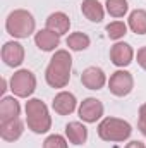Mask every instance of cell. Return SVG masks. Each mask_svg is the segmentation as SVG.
I'll return each instance as SVG.
<instances>
[{"label":"cell","instance_id":"6da1fadb","mask_svg":"<svg viewBox=\"0 0 146 148\" xmlns=\"http://www.w3.org/2000/svg\"><path fill=\"white\" fill-rule=\"evenodd\" d=\"M72 57L67 50H57L45 71V79L52 88H65L71 81Z\"/></svg>","mask_w":146,"mask_h":148},{"label":"cell","instance_id":"7a4b0ae2","mask_svg":"<svg viewBox=\"0 0 146 148\" xmlns=\"http://www.w3.org/2000/svg\"><path fill=\"white\" fill-rule=\"evenodd\" d=\"M26 124L36 134H43L50 131L52 117H50L48 107L40 98H31L26 102Z\"/></svg>","mask_w":146,"mask_h":148},{"label":"cell","instance_id":"3957f363","mask_svg":"<svg viewBox=\"0 0 146 148\" xmlns=\"http://www.w3.org/2000/svg\"><path fill=\"white\" fill-rule=\"evenodd\" d=\"M35 28H36L35 17L26 9H16L5 19V29L14 38H28L35 33Z\"/></svg>","mask_w":146,"mask_h":148},{"label":"cell","instance_id":"277c9868","mask_svg":"<svg viewBox=\"0 0 146 148\" xmlns=\"http://www.w3.org/2000/svg\"><path fill=\"white\" fill-rule=\"evenodd\" d=\"M131 133H132L131 124L119 117H105L98 124V136L103 141L120 143V141H126L131 136Z\"/></svg>","mask_w":146,"mask_h":148},{"label":"cell","instance_id":"5b68a950","mask_svg":"<svg viewBox=\"0 0 146 148\" xmlns=\"http://www.w3.org/2000/svg\"><path fill=\"white\" fill-rule=\"evenodd\" d=\"M10 90L19 98L31 97L36 90V76L28 69H21V71L14 73L10 77Z\"/></svg>","mask_w":146,"mask_h":148},{"label":"cell","instance_id":"8992f818","mask_svg":"<svg viewBox=\"0 0 146 148\" xmlns=\"http://www.w3.org/2000/svg\"><path fill=\"white\" fill-rule=\"evenodd\" d=\"M134 88V77L127 71H115L108 79V90L115 97H127Z\"/></svg>","mask_w":146,"mask_h":148},{"label":"cell","instance_id":"52a82bcc","mask_svg":"<svg viewBox=\"0 0 146 148\" xmlns=\"http://www.w3.org/2000/svg\"><path fill=\"white\" fill-rule=\"evenodd\" d=\"M103 115V103L98 100V98H84L79 105V117L88 122V124H93L96 122L100 117Z\"/></svg>","mask_w":146,"mask_h":148},{"label":"cell","instance_id":"ba28073f","mask_svg":"<svg viewBox=\"0 0 146 148\" xmlns=\"http://www.w3.org/2000/svg\"><path fill=\"white\" fill-rule=\"evenodd\" d=\"M2 60L9 67H19L24 60V47L17 41H7L2 47Z\"/></svg>","mask_w":146,"mask_h":148},{"label":"cell","instance_id":"9c48e42d","mask_svg":"<svg viewBox=\"0 0 146 148\" xmlns=\"http://www.w3.org/2000/svg\"><path fill=\"white\" fill-rule=\"evenodd\" d=\"M132 57H134V50L129 43L119 41L110 48V60L117 67H127L132 62Z\"/></svg>","mask_w":146,"mask_h":148},{"label":"cell","instance_id":"30bf717a","mask_svg":"<svg viewBox=\"0 0 146 148\" xmlns=\"http://www.w3.org/2000/svg\"><path fill=\"white\" fill-rule=\"evenodd\" d=\"M81 83L88 90H102L105 86V83H107V76L103 73V69H100L96 66H91V67L83 71Z\"/></svg>","mask_w":146,"mask_h":148},{"label":"cell","instance_id":"8fae6325","mask_svg":"<svg viewBox=\"0 0 146 148\" xmlns=\"http://www.w3.org/2000/svg\"><path fill=\"white\" fill-rule=\"evenodd\" d=\"M76 105H77L76 97H74L72 93H69V91H60L59 95H55V98L52 102L53 110L57 112L59 115H69V114H72L76 110Z\"/></svg>","mask_w":146,"mask_h":148},{"label":"cell","instance_id":"7c38bea8","mask_svg":"<svg viewBox=\"0 0 146 148\" xmlns=\"http://www.w3.org/2000/svg\"><path fill=\"white\" fill-rule=\"evenodd\" d=\"M35 43H36V47L40 50L52 52V50H55L60 45V36L57 33H53V31H50V29L45 28V29H40L35 35Z\"/></svg>","mask_w":146,"mask_h":148},{"label":"cell","instance_id":"4fadbf2b","mask_svg":"<svg viewBox=\"0 0 146 148\" xmlns=\"http://www.w3.org/2000/svg\"><path fill=\"white\" fill-rule=\"evenodd\" d=\"M69 28H71V19H69V16L64 14V12H53V14H50L48 19H46V29L57 33L59 36L69 33Z\"/></svg>","mask_w":146,"mask_h":148},{"label":"cell","instance_id":"5bb4252c","mask_svg":"<svg viewBox=\"0 0 146 148\" xmlns=\"http://www.w3.org/2000/svg\"><path fill=\"white\" fill-rule=\"evenodd\" d=\"M23 131H24V124L19 117L12 119V121H7V122H0V136L5 141L19 140L23 136Z\"/></svg>","mask_w":146,"mask_h":148},{"label":"cell","instance_id":"9a60e30c","mask_svg":"<svg viewBox=\"0 0 146 148\" xmlns=\"http://www.w3.org/2000/svg\"><path fill=\"white\" fill-rule=\"evenodd\" d=\"M81 12L91 23H102L103 21V16H105V9H103V5L98 0H83Z\"/></svg>","mask_w":146,"mask_h":148},{"label":"cell","instance_id":"2e32d148","mask_svg":"<svg viewBox=\"0 0 146 148\" xmlns=\"http://www.w3.org/2000/svg\"><path fill=\"white\" fill-rule=\"evenodd\" d=\"M21 112V105L14 97H3L0 102V122H7L17 119Z\"/></svg>","mask_w":146,"mask_h":148},{"label":"cell","instance_id":"e0dca14e","mask_svg":"<svg viewBox=\"0 0 146 148\" xmlns=\"http://www.w3.org/2000/svg\"><path fill=\"white\" fill-rule=\"evenodd\" d=\"M65 136L72 145H83L88 140V129L84 124L74 121V122H69L65 126Z\"/></svg>","mask_w":146,"mask_h":148},{"label":"cell","instance_id":"ac0fdd59","mask_svg":"<svg viewBox=\"0 0 146 148\" xmlns=\"http://www.w3.org/2000/svg\"><path fill=\"white\" fill-rule=\"evenodd\" d=\"M129 28L136 35H146V10L136 9L129 14Z\"/></svg>","mask_w":146,"mask_h":148},{"label":"cell","instance_id":"d6986e66","mask_svg":"<svg viewBox=\"0 0 146 148\" xmlns=\"http://www.w3.org/2000/svg\"><path fill=\"white\" fill-rule=\"evenodd\" d=\"M67 47L74 50V52H81V50H86L88 47H89V43H91V40L89 36L86 35V33H81V31H76L72 35H69L67 36Z\"/></svg>","mask_w":146,"mask_h":148},{"label":"cell","instance_id":"ffe728a7","mask_svg":"<svg viewBox=\"0 0 146 148\" xmlns=\"http://www.w3.org/2000/svg\"><path fill=\"white\" fill-rule=\"evenodd\" d=\"M105 9L112 17H124L129 10V3L127 0H107Z\"/></svg>","mask_w":146,"mask_h":148},{"label":"cell","instance_id":"44dd1931","mask_svg":"<svg viewBox=\"0 0 146 148\" xmlns=\"http://www.w3.org/2000/svg\"><path fill=\"white\" fill-rule=\"evenodd\" d=\"M105 31H107V35H108L110 40H120V38H124V35L127 33V24L122 23V21H113V23L107 24Z\"/></svg>","mask_w":146,"mask_h":148},{"label":"cell","instance_id":"7402d4cb","mask_svg":"<svg viewBox=\"0 0 146 148\" xmlns=\"http://www.w3.org/2000/svg\"><path fill=\"white\" fill-rule=\"evenodd\" d=\"M43 148H67V141L60 134H52L43 141Z\"/></svg>","mask_w":146,"mask_h":148},{"label":"cell","instance_id":"603a6c76","mask_svg":"<svg viewBox=\"0 0 146 148\" xmlns=\"http://www.w3.org/2000/svg\"><path fill=\"white\" fill-rule=\"evenodd\" d=\"M138 129L146 136V103L139 107V119H138Z\"/></svg>","mask_w":146,"mask_h":148},{"label":"cell","instance_id":"cb8c5ba5","mask_svg":"<svg viewBox=\"0 0 146 148\" xmlns=\"http://www.w3.org/2000/svg\"><path fill=\"white\" fill-rule=\"evenodd\" d=\"M138 64L146 71V47H141L138 50Z\"/></svg>","mask_w":146,"mask_h":148},{"label":"cell","instance_id":"d4e9b609","mask_svg":"<svg viewBox=\"0 0 146 148\" xmlns=\"http://www.w3.org/2000/svg\"><path fill=\"white\" fill-rule=\"evenodd\" d=\"M126 148H146V147L143 141H131V143L126 145Z\"/></svg>","mask_w":146,"mask_h":148},{"label":"cell","instance_id":"484cf974","mask_svg":"<svg viewBox=\"0 0 146 148\" xmlns=\"http://www.w3.org/2000/svg\"><path fill=\"white\" fill-rule=\"evenodd\" d=\"M5 90H7V81H5V79H2V81H0V93L3 95V93H5Z\"/></svg>","mask_w":146,"mask_h":148}]
</instances>
